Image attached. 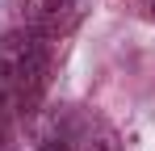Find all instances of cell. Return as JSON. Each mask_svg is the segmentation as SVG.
Wrapping results in <instances>:
<instances>
[{
	"label": "cell",
	"mask_w": 155,
	"mask_h": 151,
	"mask_svg": "<svg viewBox=\"0 0 155 151\" xmlns=\"http://www.w3.org/2000/svg\"><path fill=\"white\" fill-rule=\"evenodd\" d=\"M151 17H155V0H151Z\"/></svg>",
	"instance_id": "5b68a950"
},
{
	"label": "cell",
	"mask_w": 155,
	"mask_h": 151,
	"mask_svg": "<svg viewBox=\"0 0 155 151\" xmlns=\"http://www.w3.org/2000/svg\"><path fill=\"white\" fill-rule=\"evenodd\" d=\"M38 151H71V143H67V139H46Z\"/></svg>",
	"instance_id": "277c9868"
},
{
	"label": "cell",
	"mask_w": 155,
	"mask_h": 151,
	"mask_svg": "<svg viewBox=\"0 0 155 151\" xmlns=\"http://www.w3.org/2000/svg\"><path fill=\"white\" fill-rule=\"evenodd\" d=\"M71 143H76L71 151H126L122 139H117V130L109 122H101V118H84L76 126V139Z\"/></svg>",
	"instance_id": "3957f363"
},
{
	"label": "cell",
	"mask_w": 155,
	"mask_h": 151,
	"mask_svg": "<svg viewBox=\"0 0 155 151\" xmlns=\"http://www.w3.org/2000/svg\"><path fill=\"white\" fill-rule=\"evenodd\" d=\"M51 42L34 29H8L0 38V151H13V126L29 118L46 92Z\"/></svg>",
	"instance_id": "6da1fadb"
},
{
	"label": "cell",
	"mask_w": 155,
	"mask_h": 151,
	"mask_svg": "<svg viewBox=\"0 0 155 151\" xmlns=\"http://www.w3.org/2000/svg\"><path fill=\"white\" fill-rule=\"evenodd\" d=\"M92 0H25V29L42 34L46 42H59L88 17Z\"/></svg>",
	"instance_id": "7a4b0ae2"
}]
</instances>
